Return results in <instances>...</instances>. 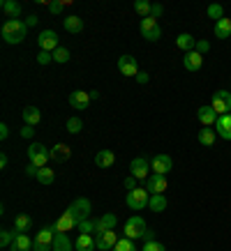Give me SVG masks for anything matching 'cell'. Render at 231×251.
<instances>
[{
	"mask_svg": "<svg viewBox=\"0 0 231 251\" xmlns=\"http://www.w3.org/2000/svg\"><path fill=\"white\" fill-rule=\"evenodd\" d=\"M54 180H56V175L49 166H44V168H39L37 171V182L39 184H54Z\"/></svg>",
	"mask_w": 231,
	"mask_h": 251,
	"instance_id": "34",
	"label": "cell"
},
{
	"mask_svg": "<svg viewBox=\"0 0 231 251\" xmlns=\"http://www.w3.org/2000/svg\"><path fill=\"white\" fill-rule=\"evenodd\" d=\"M208 51H210V42H208V39H199V42H197V53H208Z\"/></svg>",
	"mask_w": 231,
	"mask_h": 251,
	"instance_id": "44",
	"label": "cell"
},
{
	"mask_svg": "<svg viewBox=\"0 0 231 251\" xmlns=\"http://www.w3.org/2000/svg\"><path fill=\"white\" fill-rule=\"evenodd\" d=\"M21 136L23 138H32V136H35V127H30V125H23V127H21Z\"/></svg>",
	"mask_w": 231,
	"mask_h": 251,
	"instance_id": "47",
	"label": "cell"
},
{
	"mask_svg": "<svg viewBox=\"0 0 231 251\" xmlns=\"http://www.w3.org/2000/svg\"><path fill=\"white\" fill-rule=\"evenodd\" d=\"M213 32H215V37H217V39H227V37H231V19H229V16L220 19V21L215 23Z\"/></svg>",
	"mask_w": 231,
	"mask_h": 251,
	"instance_id": "22",
	"label": "cell"
},
{
	"mask_svg": "<svg viewBox=\"0 0 231 251\" xmlns=\"http://www.w3.org/2000/svg\"><path fill=\"white\" fill-rule=\"evenodd\" d=\"M51 247H54V251H72V240L67 233H56Z\"/></svg>",
	"mask_w": 231,
	"mask_h": 251,
	"instance_id": "28",
	"label": "cell"
},
{
	"mask_svg": "<svg viewBox=\"0 0 231 251\" xmlns=\"http://www.w3.org/2000/svg\"><path fill=\"white\" fill-rule=\"evenodd\" d=\"M139 30L144 35V39L148 42H157L162 37V30H160V21L153 19V16H146V19H141V25H139Z\"/></svg>",
	"mask_w": 231,
	"mask_h": 251,
	"instance_id": "6",
	"label": "cell"
},
{
	"mask_svg": "<svg viewBox=\"0 0 231 251\" xmlns=\"http://www.w3.org/2000/svg\"><path fill=\"white\" fill-rule=\"evenodd\" d=\"M150 9H153V2H148V0H134V12L141 14V19L150 16Z\"/></svg>",
	"mask_w": 231,
	"mask_h": 251,
	"instance_id": "35",
	"label": "cell"
},
{
	"mask_svg": "<svg viewBox=\"0 0 231 251\" xmlns=\"http://www.w3.org/2000/svg\"><path fill=\"white\" fill-rule=\"evenodd\" d=\"M95 242H97V251H114V247L118 244V235L114 230H107L95 237Z\"/></svg>",
	"mask_w": 231,
	"mask_h": 251,
	"instance_id": "14",
	"label": "cell"
},
{
	"mask_svg": "<svg viewBox=\"0 0 231 251\" xmlns=\"http://www.w3.org/2000/svg\"><path fill=\"white\" fill-rule=\"evenodd\" d=\"M206 14L213 19V21H220V19H224V7L220 5V2H213V5H208V9H206Z\"/></svg>",
	"mask_w": 231,
	"mask_h": 251,
	"instance_id": "36",
	"label": "cell"
},
{
	"mask_svg": "<svg viewBox=\"0 0 231 251\" xmlns=\"http://www.w3.org/2000/svg\"><path fill=\"white\" fill-rule=\"evenodd\" d=\"M37 171H39V168L35 166L32 161H30V164H28V166H26V173H28V175H32V177H37Z\"/></svg>",
	"mask_w": 231,
	"mask_h": 251,
	"instance_id": "53",
	"label": "cell"
},
{
	"mask_svg": "<svg viewBox=\"0 0 231 251\" xmlns=\"http://www.w3.org/2000/svg\"><path fill=\"white\" fill-rule=\"evenodd\" d=\"M137 182H139L137 177H125V189H127V191H134V189H137Z\"/></svg>",
	"mask_w": 231,
	"mask_h": 251,
	"instance_id": "48",
	"label": "cell"
},
{
	"mask_svg": "<svg viewBox=\"0 0 231 251\" xmlns=\"http://www.w3.org/2000/svg\"><path fill=\"white\" fill-rule=\"evenodd\" d=\"M21 115H23V122H26V125H30V127H35V125L42 120V111H39L37 106H26Z\"/></svg>",
	"mask_w": 231,
	"mask_h": 251,
	"instance_id": "26",
	"label": "cell"
},
{
	"mask_svg": "<svg viewBox=\"0 0 231 251\" xmlns=\"http://www.w3.org/2000/svg\"><path fill=\"white\" fill-rule=\"evenodd\" d=\"M167 187H169V182H167V177L164 175H150L146 180V189H148V194L150 196H155V194H164L167 191Z\"/></svg>",
	"mask_w": 231,
	"mask_h": 251,
	"instance_id": "12",
	"label": "cell"
},
{
	"mask_svg": "<svg viewBox=\"0 0 231 251\" xmlns=\"http://www.w3.org/2000/svg\"><path fill=\"white\" fill-rule=\"evenodd\" d=\"M197 118H199V122L203 125V127H213L220 115L215 113V108L210 106V104H206V106H199V111H197Z\"/></svg>",
	"mask_w": 231,
	"mask_h": 251,
	"instance_id": "16",
	"label": "cell"
},
{
	"mask_svg": "<svg viewBox=\"0 0 231 251\" xmlns=\"http://www.w3.org/2000/svg\"><path fill=\"white\" fill-rule=\"evenodd\" d=\"M65 127H67L69 134H79V131L84 129V120H81V118H69Z\"/></svg>",
	"mask_w": 231,
	"mask_h": 251,
	"instance_id": "38",
	"label": "cell"
},
{
	"mask_svg": "<svg viewBox=\"0 0 231 251\" xmlns=\"http://www.w3.org/2000/svg\"><path fill=\"white\" fill-rule=\"evenodd\" d=\"M114 251H137V247H134V242H132L130 237H123V240H118Z\"/></svg>",
	"mask_w": 231,
	"mask_h": 251,
	"instance_id": "40",
	"label": "cell"
},
{
	"mask_svg": "<svg viewBox=\"0 0 231 251\" xmlns=\"http://www.w3.org/2000/svg\"><path fill=\"white\" fill-rule=\"evenodd\" d=\"M176 46L180 49V51H185V53H190V51L197 49V39H194L190 32H183V35H178L176 37Z\"/></svg>",
	"mask_w": 231,
	"mask_h": 251,
	"instance_id": "20",
	"label": "cell"
},
{
	"mask_svg": "<svg viewBox=\"0 0 231 251\" xmlns=\"http://www.w3.org/2000/svg\"><path fill=\"white\" fill-rule=\"evenodd\" d=\"M116 224H118V217L111 212L102 214L100 219H95V235H100V233H107V230H114Z\"/></svg>",
	"mask_w": 231,
	"mask_h": 251,
	"instance_id": "13",
	"label": "cell"
},
{
	"mask_svg": "<svg viewBox=\"0 0 231 251\" xmlns=\"http://www.w3.org/2000/svg\"><path fill=\"white\" fill-rule=\"evenodd\" d=\"M54 228L58 230V233H69L72 228H77V224L72 221V217H69L67 210H65V212H62L60 217H58V221L54 224Z\"/></svg>",
	"mask_w": 231,
	"mask_h": 251,
	"instance_id": "23",
	"label": "cell"
},
{
	"mask_svg": "<svg viewBox=\"0 0 231 251\" xmlns=\"http://www.w3.org/2000/svg\"><path fill=\"white\" fill-rule=\"evenodd\" d=\"M32 251H54L51 244H42V242H35L32 244Z\"/></svg>",
	"mask_w": 231,
	"mask_h": 251,
	"instance_id": "49",
	"label": "cell"
},
{
	"mask_svg": "<svg viewBox=\"0 0 231 251\" xmlns=\"http://www.w3.org/2000/svg\"><path fill=\"white\" fill-rule=\"evenodd\" d=\"M0 138H2V141H7L9 138V127L5 125V122H0Z\"/></svg>",
	"mask_w": 231,
	"mask_h": 251,
	"instance_id": "50",
	"label": "cell"
},
{
	"mask_svg": "<svg viewBox=\"0 0 231 251\" xmlns=\"http://www.w3.org/2000/svg\"><path fill=\"white\" fill-rule=\"evenodd\" d=\"M56 233L58 230L51 226V228H42L37 233V237H35V242H42V244H54V237H56Z\"/></svg>",
	"mask_w": 231,
	"mask_h": 251,
	"instance_id": "32",
	"label": "cell"
},
{
	"mask_svg": "<svg viewBox=\"0 0 231 251\" xmlns=\"http://www.w3.org/2000/svg\"><path fill=\"white\" fill-rule=\"evenodd\" d=\"M37 14H28L26 16V25H28V28H32V25H37Z\"/></svg>",
	"mask_w": 231,
	"mask_h": 251,
	"instance_id": "51",
	"label": "cell"
},
{
	"mask_svg": "<svg viewBox=\"0 0 231 251\" xmlns=\"http://www.w3.org/2000/svg\"><path fill=\"white\" fill-rule=\"evenodd\" d=\"M148 201H150V194L146 187H137L134 191H127V196H125V203L130 210H144L148 207Z\"/></svg>",
	"mask_w": 231,
	"mask_h": 251,
	"instance_id": "4",
	"label": "cell"
},
{
	"mask_svg": "<svg viewBox=\"0 0 231 251\" xmlns=\"http://www.w3.org/2000/svg\"><path fill=\"white\" fill-rule=\"evenodd\" d=\"M134 78H137V83H139V85H146V83H148V74H146V72H139V74H137Z\"/></svg>",
	"mask_w": 231,
	"mask_h": 251,
	"instance_id": "52",
	"label": "cell"
},
{
	"mask_svg": "<svg viewBox=\"0 0 231 251\" xmlns=\"http://www.w3.org/2000/svg\"><path fill=\"white\" fill-rule=\"evenodd\" d=\"M90 210H92V205H90V201H88V198H77V201L67 207V214L72 217V221L77 224V228H79V224L90 217Z\"/></svg>",
	"mask_w": 231,
	"mask_h": 251,
	"instance_id": "2",
	"label": "cell"
},
{
	"mask_svg": "<svg viewBox=\"0 0 231 251\" xmlns=\"http://www.w3.org/2000/svg\"><path fill=\"white\" fill-rule=\"evenodd\" d=\"M150 168H153L157 175H167L171 173V168H173V159H171L169 154H157L150 159Z\"/></svg>",
	"mask_w": 231,
	"mask_h": 251,
	"instance_id": "11",
	"label": "cell"
},
{
	"mask_svg": "<svg viewBox=\"0 0 231 251\" xmlns=\"http://www.w3.org/2000/svg\"><path fill=\"white\" fill-rule=\"evenodd\" d=\"M144 242H155V230L148 228L146 233H144Z\"/></svg>",
	"mask_w": 231,
	"mask_h": 251,
	"instance_id": "54",
	"label": "cell"
},
{
	"mask_svg": "<svg viewBox=\"0 0 231 251\" xmlns=\"http://www.w3.org/2000/svg\"><path fill=\"white\" fill-rule=\"evenodd\" d=\"M167 205H169V203H167V196H164V194H155V196H150V201H148V207H150L155 214L164 212Z\"/></svg>",
	"mask_w": 231,
	"mask_h": 251,
	"instance_id": "27",
	"label": "cell"
},
{
	"mask_svg": "<svg viewBox=\"0 0 231 251\" xmlns=\"http://www.w3.org/2000/svg\"><path fill=\"white\" fill-rule=\"evenodd\" d=\"M0 7H2V12L9 16V21H14V19L21 16V5H19L16 0H2V2H0Z\"/></svg>",
	"mask_w": 231,
	"mask_h": 251,
	"instance_id": "24",
	"label": "cell"
},
{
	"mask_svg": "<svg viewBox=\"0 0 231 251\" xmlns=\"http://www.w3.org/2000/svg\"><path fill=\"white\" fill-rule=\"evenodd\" d=\"M62 25H65V30L72 32V35H77V32L84 30V21H81L79 16H74V14H69L67 19H65V23H62Z\"/></svg>",
	"mask_w": 231,
	"mask_h": 251,
	"instance_id": "29",
	"label": "cell"
},
{
	"mask_svg": "<svg viewBox=\"0 0 231 251\" xmlns=\"http://www.w3.org/2000/svg\"><path fill=\"white\" fill-rule=\"evenodd\" d=\"M51 60H54V53H49V51H39L37 53V65H49Z\"/></svg>",
	"mask_w": 231,
	"mask_h": 251,
	"instance_id": "42",
	"label": "cell"
},
{
	"mask_svg": "<svg viewBox=\"0 0 231 251\" xmlns=\"http://www.w3.org/2000/svg\"><path fill=\"white\" fill-rule=\"evenodd\" d=\"M26 32H28V25H26V21H19V19H14V21H7L5 25H2L0 35H2V39H5L7 44H21L23 39H26Z\"/></svg>",
	"mask_w": 231,
	"mask_h": 251,
	"instance_id": "1",
	"label": "cell"
},
{
	"mask_svg": "<svg viewBox=\"0 0 231 251\" xmlns=\"http://www.w3.org/2000/svg\"><path fill=\"white\" fill-rule=\"evenodd\" d=\"M90 92L86 90H72V95H69V106H74L77 111H84V108H88V104H90Z\"/></svg>",
	"mask_w": 231,
	"mask_h": 251,
	"instance_id": "15",
	"label": "cell"
},
{
	"mask_svg": "<svg viewBox=\"0 0 231 251\" xmlns=\"http://www.w3.org/2000/svg\"><path fill=\"white\" fill-rule=\"evenodd\" d=\"M30 217H28V214H19V217H16L14 219V228H16V233H28V230H30Z\"/></svg>",
	"mask_w": 231,
	"mask_h": 251,
	"instance_id": "33",
	"label": "cell"
},
{
	"mask_svg": "<svg viewBox=\"0 0 231 251\" xmlns=\"http://www.w3.org/2000/svg\"><path fill=\"white\" fill-rule=\"evenodd\" d=\"M118 72L123 76H137L139 74V65H137V58L130 53H125L118 58Z\"/></svg>",
	"mask_w": 231,
	"mask_h": 251,
	"instance_id": "9",
	"label": "cell"
},
{
	"mask_svg": "<svg viewBox=\"0 0 231 251\" xmlns=\"http://www.w3.org/2000/svg\"><path fill=\"white\" fill-rule=\"evenodd\" d=\"M162 14H164V7H162L160 2H155V5H153V9H150V16L160 21V19H162Z\"/></svg>",
	"mask_w": 231,
	"mask_h": 251,
	"instance_id": "46",
	"label": "cell"
},
{
	"mask_svg": "<svg viewBox=\"0 0 231 251\" xmlns=\"http://www.w3.org/2000/svg\"><path fill=\"white\" fill-rule=\"evenodd\" d=\"M79 233H84V235H92V233H95V219L88 217L86 221H81V224H79Z\"/></svg>",
	"mask_w": 231,
	"mask_h": 251,
	"instance_id": "39",
	"label": "cell"
},
{
	"mask_svg": "<svg viewBox=\"0 0 231 251\" xmlns=\"http://www.w3.org/2000/svg\"><path fill=\"white\" fill-rule=\"evenodd\" d=\"M9 159H7V154H0V168H7Z\"/></svg>",
	"mask_w": 231,
	"mask_h": 251,
	"instance_id": "55",
	"label": "cell"
},
{
	"mask_svg": "<svg viewBox=\"0 0 231 251\" xmlns=\"http://www.w3.org/2000/svg\"><path fill=\"white\" fill-rule=\"evenodd\" d=\"M183 65H185L187 72H199L201 65H203V55L197 53V51H190V53H185Z\"/></svg>",
	"mask_w": 231,
	"mask_h": 251,
	"instance_id": "17",
	"label": "cell"
},
{
	"mask_svg": "<svg viewBox=\"0 0 231 251\" xmlns=\"http://www.w3.org/2000/svg\"><path fill=\"white\" fill-rule=\"evenodd\" d=\"M62 7H65V2H60V0H51V2H49V9H51V14H60Z\"/></svg>",
	"mask_w": 231,
	"mask_h": 251,
	"instance_id": "45",
	"label": "cell"
},
{
	"mask_svg": "<svg viewBox=\"0 0 231 251\" xmlns=\"http://www.w3.org/2000/svg\"><path fill=\"white\" fill-rule=\"evenodd\" d=\"M28 157H30V161H32V164H35L37 168H44L46 161L51 159V150H49L44 143L35 141V143L28 145Z\"/></svg>",
	"mask_w": 231,
	"mask_h": 251,
	"instance_id": "3",
	"label": "cell"
},
{
	"mask_svg": "<svg viewBox=\"0 0 231 251\" xmlns=\"http://www.w3.org/2000/svg\"><path fill=\"white\" fill-rule=\"evenodd\" d=\"M14 235L16 233H12V230H0V247H12Z\"/></svg>",
	"mask_w": 231,
	"mask_h": 251,
	"instance_id": "41",
	"label": "cell"
},
{
	"mask_svg": "<svg viewBox=\"0 0 231 251\" xmlns=\"http://www.w3.org/2000/svg\"><path fill=\"white\" fill-rule=\"evenodd\" d=\"M146 230H148L146 221H144V217H139V214H134V217H130V219L125 221V237H130V240L144 237Z\"/></svg>",
	"mask_w": 231,
	"mask_h": 251,
	"instance_id": "7",
	"label": "cell"
},
{
	"mask_svg": "<svg viewBox=\"0 0 231 251\" xmlns=\"http://www.w3.org/2000/svg\"><path fill=\"white\" fill-rule=\"evenodd\" d=\"M144 251H167V249H164V244L162 242L155 240V242H144Z\"/></svg>",
	"mask_w": 231,
	"mask_h": 251,
	"instance_id": "43",
	"label": "cell"
},
{
	"mask_svg": "<svg viewBox=\"0 0 231 251\" xmlns=\"http://www.w3.org/2000/svg\"><path fill=\"white\" fill-rule=\"evenodd\" d=\"M54 62H58V65H65V62H69V49H62V46H58L54 51Z\"/></svg>",
	"mask_w": 231,
	"mask_h": 251,
	"instance_id": "37",
	"label": "cell"
},
{
	"mask_svg": "<svg viewBox=\"0 0 231 251\" xmlns=\"http://www.w3.org/2000/svg\"><path fill=\"white\" fill-rule=\"evenodd\" d=\"M95 164L100 168H111L116 164V154L111 150H100V152L95 154Z\"/></svg>",
	"mask_w": 231,
	"mask_h": 251,
	"instance_id": "25",
	"label": "cell"
},
{
	"mask_svg": "<svg viewBox=\"0 0 231 251\" xmlns=\"http://www.w3.org/2000/svg\"><path fill=\"white\" fill-rule=\"evenodd\" d=\"M148 171H150V159L148 157H137L130 161V173L137 180H148Z\"/></svg>",
	"mask_w": 231,
	"mask_h": 251,
	"instance_id": "8",
	"label": "cell"
},
{
	"mask_svg": "<svg viewBox=\"0 0 231 251\" xmlns=\"http://www.w3.org/2000/svg\"><path fill=\"white\" fill-rule=\"evenodd\" d=\"M69 145H65V143H56L54 148H51V159L54 161H58V164H65V161L69 159Z\"/></svg>",
	"mask_w": 231,
	"mask_h": 251,
	"instance_id": "21",
	"label": "cell"
},
{
	"mask_svg": "<svg viewBox=\"0 0 231 251\" xmlns=\"http://www.w3.org/2000/svg\"><path fill=\"white\" fill-rule=\"evenodd\" d=\"M217 141V134L213 129H210V127H203V129L199 131V143L201 145H206V148H210V145L215 143Z\"/></svg>",
	"mask_w": 231,
	"mask_h": 251,
	"instance_id": "31",
	"label": "cell"
},
{
	"mask_svg": "<svg viewBox=\"0 0 231 251\" xmlns=\"http://www.w3.org/2000/svg\"><path fill=\"white\" fill-rule=\"evenodd\" d=\"M9 251H21V249H16V247H9Z\"/></svg>",
	"mask_w": 231,
	"mask_h": 251,
	"instance_id": "56",
	"label": "cell"
},
{
	"mask_svg": "<svg viewBox=\"0 0 231 251\" xmlns=\"http://www.w3.org/2000/svg\"><path fill=\"white\" fill-rule=\"evenodd\" d=\"M215 125H217V136L224 138V141H231V113L220 115Z\"/></svg>",
	"mask_w": 231,
	"mask_h": 251,
	"instance_id": "18",
	"label": "cell"
},
{
	"mask_svg": "<svg viewBox=\"0 0 231 251\" xmlns=\"http://www.w3.org/2000/svg\"><path fill=\"white\" fill-rule=\"evenodd\" d=\"M32 240L26 233H16L14 235V242H12V247H16V249H21V251H30L32 249Z\"/></svg>",
	"mask_w": 231,
	"mask_h": 251,
	"instance_id": "30",
	"label": "cell"
},
{
	"mask_svg": "<svg viewBox=\"0 0 231 251\" xmlns=\"http://www.w3.org/2000/svg\"><path fill=\"white\" fill-rule=\"evenodd\" d=\"M210 106L215 108L217 115H229L231 113V90H217V92H213Z\"/></svg>",
	"mask_w": 231,
	"mask_h": 251,
	"instance_id": "5",
	"label": "cell"
},
{
	"mask_svg": "<svg viewBox=\"0 0 231 251\" xmlns=\"http://www.w3.org/2000/svg\"><path fill=\"white\" fill-rule=\"evenodd\" d=\"M37 44L42 51H49V53H54L56 49H58V32L54 30H42L37 37Z\"/></svg>",
	"mask_w": 231,
	"mask_h": 251,
	"instance_id": "10",
	"label": "cell"
},
{
	"mask_svg": "<svg viewBox=\"0 0 231 251\" xmlns=\"http://www.w3.org/2000/svg\"><path fill=\"white\" fill-rule=\"evenodd\" d=\"M74 249L77 251H95L97 249V242H95V237L92 235H84V233H79L77 242H74Z\"/></svg>",
	"mask_w": 231,
	"mask_h": 251,
	"instance_id": "19",
	"label": "cell"
}]
</instances>
